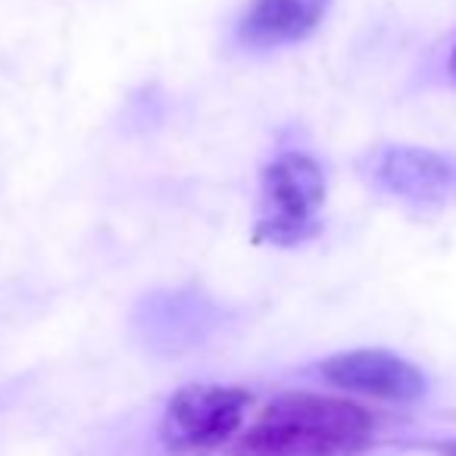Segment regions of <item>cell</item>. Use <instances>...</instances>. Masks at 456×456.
<instances>
[{
  "mask_svg": "<svg viewBox=\"0 0 456 456\" xmlns=\"http://www.w3.org/2000/svg\"><path fill=\"white\" fill-rule=\"evenodd\" d=\"M360 403L322 394H281L238 437L232 456H356L372 441Z\"/></svg>",
  "mask_w": 456,
  "mask_h": 456,
  "instance_id": "1",
  "label": "cell"
},
{
  "mask_svg": "<svg viewBox=\"0 0 456 456\" xmlns=\"http://www.w3.org/2000/svg\"><path fill=\"white\" fill-rule=\"evenodd\" d=\"M250 394L225 385H188L169 400L159 437L175 456H209L241 431Z\"/></svg>",
  "mask_w": 456,
  "mask_h": 456,
  "instance_id": "2",
  "label": "cell"
},
{
  "mask_svg": "<svg viewBox=\"0 0 456 456\" xmlns=\"http://www.w3.org/2000/svg\"><path fill=\"white\" fill-rule=\"evenodd\" d=\"M325 200V172L306 153H285L263 172V209L256 238L273 244L304 241L316 232Z\"/></svg>",
  "mask_w": 456,
  "mask_h": 456,
  "instance_id": "3",
  "label": "cell"
},
{
  "mask_svg": "<svg viewBox=\"0 0 456 456\" xmlns=\"http://www.w3.org/2000/svg\"><path fill=\"white\" fill-rule=\"evenodd\" d=\"M372 178L387 194L412 203L456 200V157L425 147H385L372 159Z\"/></svg>",
  "mask_w": 456,
  "mask_h": 456,
  "instance_id": "4",
  "label": "cell"
},
{
  "mask_svg": "<svg viewBox=\"0 0 456 456\" xmlns=\"http://www.w3.org/2000/svg\"><path fill=\"white\" fill-rule=\"evenodd\" d=\"M322 379L335 387L379 400L410 403L425 394V375L403 356L387 350H350L322 362Z\"/></svg>",
  "mask_w": 456,
  "mask_h": 456,
  "instance_id": "5",
  "label": "cell"
},
{
  "mask_svg": "<svg viewBox=\"0 0 456 456\" xmlns=\"http://www.w3.org/2000/svg\"><path fill=\"white\" fill-rule=\"evenodd\" d=\"M331 0H254L241 16L238 38L254 51L297 45L322 26Z\"/></svg>",
  "mask_w": 456,
  "mask_h": 456,
  "instance_id": "6",
  "label": "cell"
},
{
  "mask_svg": "<svg viewBox=\"0 0 456 456\" xmlns=\"http://www.w3.org/2000/svg\"><path fill=\"white\" fill-rule=\"evenodd\" d=\"M437 453L441 456H456V441H444V444H437Z\"/></svg>",
  "mask_w": 456,
  "mask_h": 456,
  "instance_id": "7",
  "label": "cell"
},
{
  "mask_svg": "<svg viewBox=\"0 0 456 456\" xmlns=\"http://www.w3.org/2000/svg\"><path fill=\"white\" fill-rule=\"evenodd\" d=\"M450 72H453V78H456V47H453V53H450Z\"/></svg>",
  "mask_w": 456,
  "mask_h": 456,
  "instance_id": "8",
  "label": "cell"
}]
</instances>
